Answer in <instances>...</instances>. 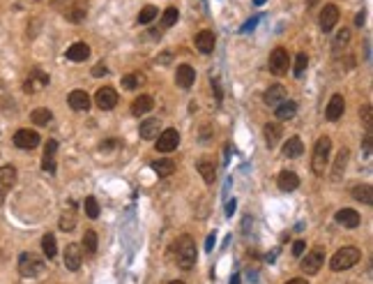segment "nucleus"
I'll list each match as a JSON object with an SVG mask.
<instances>
[{
  "mask_svg": "<svg viewBox=\"0 0 373 284\" xmlns=\"http://www.w3.org/2000/svg\"><path fill=\"white\" fill-rule=\"evenodd\" d=\"M30 120H33L37 127H44V125H48V122L53 120V114H51L48 109H44V107L33 109V114H30Z\"/></svg>",
  "mask_w": 373,
  "mask_h": 284,
  "instance_id": "nucleus-31",
  "label": "nucleus"
},
{
  "mask_svg": "<svg viewBox=\"0 0 373 284\" xmlns=\"http://www.w3.org/2000/svg\"><path fill=\"white\" fill-rule=\"evenodd\" d=\"M263 136H265V143L270 148H277V143L283 139V127H281V122H267L265 127H263Z\"/></svg>",
  "mask_w": 373,
  "mask_h": 284,
  "instance_id": "nucleus-19",
  "label": "nucleus"
},
{
  "mask_svg": "<svg viewBox=\"0 0 373 284\" xmlns=\"http://www.w3.org/2000/svg\"><path fill=\"white\" fill-rule=\"evenodd\" d=\"M362 259V252L355 247V245H346V247H341L336 254L332 257L329 261V268L334 273H341V271H348V268H353L357 261Z\"/></svg>",
  "mask_w": 373,
  "mask_h": 284,
  "instance_id": "nucleus-3",
  "label": "nucleus"
},
{
  "mask_svg": "<svg viewBox=\"0 0 373 284\" xmlns=\"http://www.w3.org/2000/svg\"><path fill=\"white\" fill-rule=\"evenodd\" d=\"M341 19V9L336 5H325L323 7V12H320L318 16V23H320V30L323 33H332L334 26L339 23Z\"/></svg>",
  "mask_w": 373,
  "mask_h": 284,
  "instance_id": "nucleus-9",
  "label": "nucleus"
},
{
  "mask_svg": "<svg viewBox=\"0 0 373 284\" xmlns=\"http://www.w3.org/2000/svg\"><path fill=\"white\" fill-rule=\"evenodd\" d=\"M304 153V143H302L300 136H290L286 143H283V157L288 160H295V157H300Z\"/></svg>",
  "mask_w": 373,
  "mask_h": 284,
  "instance_id": "nucleus-27",
  "label": "nucleus"
},
{
  "mask_svg": "<svg viewBox=\"0 0 373 284\" xmlns=\"http://www.w3.org/2000/svg\"><path fill=\"white\" fill-rule=\"evenodd\" d=\"M48 81H51L48 74H44V72H40V69H33L30 76L23 81V90L33 95V93H37V90H42L44 86H48Z\"/></svg>",
  "mask_w": 373,
  "mask_h": 284,
  "instance_id": "nucleus-12",
  "label": "nucleus"
},
{
  "mask_svg": "<svg viewBox=\"0 0 373 284\" xmlns=\"http://www.w3.org/2000/svg\"><path fill=\"white\" fill-rule=\"evenodd\" d=\"M360 118L364 122V127H367V134H371V125H373V111H371V104H364L360 109Z\"/></svg>",
  "mask_w": 373,
  "mask_h": 284,
  "instance_id": "nucleus-40",
  "label": "nucleus"
},
{
  "mask_svg": "<svg viewBox=\"0 0 373 284\" xmlns=\"http://www.w3.org/2000/svg\"><path fill=\"white\" fill-rule=\"evenodd\" d=\"M168 284H185L182 280H173V282H168Z\"/></svg>",
  "mask_w": 373,
  "mask_h": 284,
  "instance_id": "nucleus-57",
  "label": "nucleus"
},
{
  "mask_svg": "<svg viewBox=\"0 0 373 284\" xmlns=\"http://www.w3.org/2000/svg\"><path fill=\"white\" fill-rule=\"evenodd\" d=\"M152 167V171L157 173L159 178H166V176H173L175 171V162L171 160V157H161V160H157V162L150 164Z\"/></svg>",
  "mask_w": 373,
  "mask_h": 284,
  "instance_id": "nucleus-29",
  "label": "nucleus"
},
{
  "mask_svg": "<svg viewBox=\"0 0 373 284\" xmlns=\"http://www.w3.org/2000/svg\"><path fill=\"white\" fill-rule=\"evenodd\" d=\"M355 23H357V26H362V23H364V12H360V14H357V19H355Z\"/></svg>",
  "mask_w": 373,
  "mask_h": 284,
  "instance_id": "nucleus-54",
  "label": "nucleus"
},
{
  "mask_svg": "<svg viewBox=\"0 0 373 284\" xmlns=\"http://www.w3.org/2000/svg\"><path fill=\"white\" fill-rule=\"evenodd\" d=\"M364 155L371 157V134L364 136Z\"/></svg>",
  "mask_w": 373,
  "mask_h": 284,
  "instance_id": "nucleus-47",
  "label": "nucleus"
},
{
  "mask_svg": "<svg viewBox=\"0 0 373 284\" xmlns=\"http://www.w3.org/2000/svg\"><path fill=\"white\" fill-rule=\"evenodd\" d=\"M212 90H214V95H217V102H221V97H224V95H221L219 81H214V79H212Z\"/></svg>",
  "mask_w": 373,
  "mask_h": 284,
  "instance_id": "nucleus-50",
  "label": "nucleus"
},
{
  "mask_svg": "<svg viewBox=\"0 0 373 284\" xmlns=\"http://www.w3.org/2000/svg\"><path fill=\"white\" fill-rule=\"evenodd\" d=\"M67 102H69V107L74 109V111H88L90 109V95L86 93V90H72L69 93V97H67Z\"/></svg>",
  "mask_w": 373,
  "mask_h": 284,
  "instance_id": "nucleus-22",
  "label": "nucleus"
},
{
  "mask_svg": "<svg viewBox=\"0 0 373 284\" xmlns=\"http://www.w3.org/2000/svg\"><path fill=\"white\" fill-rule=\"evenodd\" d=\"M353 196L360 203H367V206H371V203H373V189H371V185H357V187H353Z\"/></svg>",
  "mask_w": 373,
  "mask_h": 284,
  "instance_id": "nucleus-34",
  "label": "nucleus"
},
{
  "mask_svg": "<svg viewBox=\"0 0 373 284\" xmlns=\"http://www.w3.org/2000/svg\"><path fill=\"white\" fill-rule=\"evenodd\" d=\"M258 16H253L251 21H247V23H244V28H242V30H244V33H249V30H253V26H256V23H258Z\"/></svg>",
  "mask_w": 373,
  "mask_h": 284,
  "instance_id": "nucleus-48",
  "label": "nucleus"
},
{
  "mask_svg": "<svg viewBox=\"0 0 373 284\" xmlns=\"http://www.w3.org/2000/svg\"><path fill=\"white\" fill-rule=\"evenodd\" d=\"M348 160H350V150L348 148H341L339 155L334 157V167H332V180L339 183L343 173H346V167H348Z\"/></svg>",
  "mask_w": 373,
  "mask_h": 284,
  "instance_id": "nucleus-18",
  "label": "nucleus"
},
{
  "mask_svg": "<svg viewBox=\"0 0 373 284\" xmlns=\"http://www.w3.org/2000/svg\"><path fill=\"white\" fill-rule=\"evenodd\" d=\"M175 83L180 88H191L193 83H196V69L191 65H180L178 72H175Z\"/></svg>",
  "mask_w": 373,
  "mask_h": 284,
  "instance_id": "nucleus-21",
  "label": "nucleus"
},
{
  "mask_svg": "<svg viewBox=\"0 0 373 284\" xmlns=\"http://www.w3.org/2000/svg\"><path fill=\"white\" fill-rule=\"evenodd\" d=\"M329 155H332V136H320L316 146H313V157H311V171L316 176H325V169L329 164Z\"/></svg>",
  "mask_w": 373,
  "mask_h": 284,
  "instance_id": "nucleus-1",
  "label": "nucleus"
},
{
  "mask_svg": "<svg viewBox=\"0 0 373 284\" xmlns=\"http://www.w3.org/2000/svg\"><path fill=\"white\" fill-rule=\"evenodd\" d=\"M157 14H159V9H157L154 5H145V7H143V9L139 12V23H143V26H145V23L154 21V16H157Z\"/></svg>",
  "mask_w": 373,
  "mask_h": 284,
  "instance_id": "nucleus-38",
  "label": "nucleus"
},
{
  "mask_svg": "<svg viewBox=\"0 0 373 284\" xmlns=\"http://www.w3.org/2000/svg\"><path fill=\"white\" fill-rule=\"evenodd\" d=\"M139 81H140L139 74H127V76H122V88H125V90H134L136 86H139Z\"/></svg>",
  "mask_w": 373,
  "mask_h": 284,
  "instance_id": "nucleus-42",
  "label": "nucleus"
},
{
  "mask_svg": "<svg viewBox=\"0 0 373 284\" xmlns=\"http://www.w3.org/2000/svg\"><path fill=\"white\" fill-rule=\"evenodd\" d=\"M175 261L185 271L193 268V264H196V243H193L191 236L178 238V243H175Z\"/></svg>",
  "mask_w": 373,
  "mask_h": 284,
  "instance_id": "nucleus-2",
  "label": "nucleus"
},
{
  "mask_svg": "<svg viewBox=\"0 0 373 284\" xmlns=\"http://www.w3.org/2000/svg\"><path fill=\"white\" fill-rule=\"evenodd\" d=\"M235 206H237V203H235V199H233V201H228V206H226V215H233V213H235Z\"/></svg>",
  "mask_w": 373,
  "mask_h": 284,
  "instance_id": "nucleus-51",
  "label": "nucleus"
},
{
  "mask_svg": "<svg viewBox=\"0 0 373 284\" xmlns=\"http://www.w3.org/2000/svg\"><path fill=\"white\" fill-rule=\"evenodd\" d=\"M253 5H256V7H263V5H265V0H253Z\"/></svg>",
  "mask_w": 373,
  "mask_h": 284,
  "instance_id": "nucleus-56",
  "label": "nucleus"
},
{
  "mask_svg": "<svg viewBox=\"0 0 373 284\" xmlns=\"http://www.w3.org/2000/svg\"><path fill=\"white\" fill-rule=\"evenodd\" d=\"M58 227H60V231H74V227H76V213H74V203H69V210H65L60 217V222H58Z\"/></svg>",
  "mask_w": 373,
  "mask_h": 284,
  "instance_id": "nucleus-32",
  "label": "nucleus"
},
{
  "mask_svg": "<svg viewBox=\"0 0 373 284\" xmlns=\"http://www.w3.org/2000/svg\"><path fill=\"white\" fill-rule=\"evenodd\" d=\"M86 14H88V0H74L72 5L65 9V16L72 23H81L86 19Z\"/></svg>",
  "mask_w": 373,
  "mask_h": 284,
  "instance_id": "nucleus-20",
  "label": "nucleus"
},
{
  "mask_svg": "<svg viewBox=\"0 0 373 284\" xmlns=\"http://www.w3.org/2000/svg\"><path fill=\"white\" fill-rule=\"evenodd\" d=\"M44 268H47L44 261L37 254H33V252H23L19 257V273L23 278H37V275L44 273Z\"/></svg>",
  "mask_w": 373,
  "mask_h": 284,
  "instance_id": "nucleus-4",
  "label": "nucleus"
},
{
  "mask_svg": "<svg viewBox=\"0 0 373 284\" xmlns=\"http://www.w3.org/2000/svg\"><path fill=\"white\" fill-rule=\"evenodd\" d=\"M42 171H47V173H55V157H51V155L42 157Z\"/></svg>",
  "mask_w": 373,
  "mask_h": 284,
  "instance_id": "nucleus-43",
  "label": "nucleus"
},
{
  "mask_svg": "<svg viewBox=\"0 0 373 284\" xmlns=\"http://www.w3.org/2000/svg\"><path fill=\"white\" fill-rule=\"evenodd\" d=\"M161 132V120L159 118H147V120L140 122L139 127V134L140 139H145V141H152V139H157Z\"/></svg>",
  "mask_w": 373,
  "mask_h": 284,
  "instance_id": "nucleus-16",
  "label": "nucleus"
},
{
  "mask_svg": "<svg viewBox=\"0 0 373 284\" xmlns=\"http://www.w3.org/2000/svg\"><path fill=\"white\" fill-rule=\"evenodd\" d=\"M51 2H53V5L58 7V9H67V7L72 5L74 0H51Z\"/></svg>",
  "mask_w": 373,
  "mask_h": 284,
  "instance_id": "nucleus-46",
  "label": "nucleus"
},
{
  "mask_svg": "<svg viewBox=\"0 0 373 284\" xmlns=\"http://www.w3.org/2000/svg\"><path fill=\"white\" fill-rule=\"evenodd\" d=\"M231 284H240V275H233V278H231Z\"/></svg>",
  "mask_w": 373,
  "mask_h": 284,
  "instance_id": "nucleus-55",
  "label": "nucleus"
},
{
  "mask_svg": "<svg viewBox=\"0 0 373 284\" xmlns=\"http://www.w3.org/2000/svg\"><path fill=\"white\" fill-rule=\"evenodd\" d=\"M106 74H108V67L104 65V62H99V65H94L93 67V76H97V79H99V76H106Z\"/></svg>",
  "mask_w": 373,
  "mask_h": 284,
  "instance_id": "nucleus-44",
  "label": "nucleus"
},
{
  "mask_svg": "<svg viewBox=\"0 0 373 284\" xmlns=\"http://www.w3.org/2000/svg\"><path fill=\"white\" fill-rule=\"evenodd\" d=\"M304 250H307V243H304V240H297V243L293 245V254H295V257H302V254H304Z\"/></svg>",
  "mask_w": 373,
  "mask_h": 284,
  "instance_id": "nucleus-45",
  "label": "nucleus"
},
{
  "mask_svg": "<svg viewBox=\"0 0 373 284\" xmlns=\"http://www.w3.org/2000/svg\"><path fill=\"white\" fill-rule=\"evenodd\" d=\"M152 109H154V100L150 95H140V97H136V100L132 102V115H136V118L150 114Z\"/></svg>",
  "mask_w": 373,
  "mask_h": 284,
  "instance_id": "nucleus-24",
  "label": "nucleus"
},
{
  "mask_svg": "<svg viewBox=\"0 0 373 284\" xmlns=\"http://www.w3.org/2000/svg\"><path fill=\"white\" fill-rule=\"evenodd\" d=\"M118 146V139H108V141L101 143V150H108V148H115Z\"/></svg>",
  "mask_w": 373,
  "mask_h": 284,
  "instance_id": "nucleus-49",
  "label": "nucleus"
},
{
  "mask_svg": "<svg viewBox=\"0 0 373 284\" xmlns=\"http://www.w3.org/2000/svg\"><path fill=\"white\" fill-rule=\"evenodd\" d=\"M277 185H279L281 192H293V189L300 187V176L295 171H281L279 178H277Z\"/></svg>",
  "mask_w": 373,
  "mask_h": 284,
  "instance_id": "nucleus-23",
  "label": "nucleus"
},
{
  "mask_svg": "<svg viewBox=\"0 0 373 284\" xmlns=\"http://www.w3.org/2000/svg\"><path fill=\"white\" fill-rule=\"evenodd\" d=\"M323 264H325V250L323 247H313V250L307 252V257L302 259V271L307 275H316L323 268Z\"/></svg>",
  "mask_w": 373,
  "mask_h": 284,
  "instance_id": "nucleus-7",
  "label": "nucleus"
},
{
  "mask_svg": "<svg viewBox=\"0 0 373 284\" xmlns=\"http://www.w3.org/2000/svg\"><path fill=\"white\" fill-rule=\"evenodd\" d=\"M286 284H309V282L304 278H295V280H288Z\"/></svg>",
  "mask_w": 373,
  "mask_h": 284,
  "instance_id": "nucleus-53",
  "label": "nucleus"
},
{
  "mask_svg": "<svg viewBox=\"0 0 373 284\" xmlns=\"http://www.w3.org/2000/svg\"><path fill=\"white\" fill-rule=\"evenodd\" d=\"M198 173L203 176V180H205L207 185H212L214 178H217V169H214V164L207 162V160H200L198 162Z\"/></svg>",
  "mask_w": 373,
  "mask_h": 284,
  "instance_id": "nucleus-35",
  "label": "nucleus"
},
{
  "mask_svg": "<svg viewBox=\"0 0 373 284\" xmlns=\"http://www.w3.org/2000/svg\"><path fill=\"white\" fill-rule=\"evenodd\" d=\"M343 111H346V100H343V95H332V100H329V104H327V120L329 122H336L343 115Z\"/></svg>",
  "mask_w": 373,
  "mask_h": 284,
  "instance_id": "nucleus-15",
  "label": "nucleus"
},
{
  "mask_svg": "<svg viewBox=\"0 0 373 284\" xmlns=\"http://www.w3.org/2000/svg\"><path fill=\"white\" fill-rule=\"evenodd\" d=\"M212 247H214V236H207V240H205V250H207V252H212Z\"/></svg>",
  "mask_w": 373,
  "mask_h": 284,
  "instance_id": "nucleus-52",
  "label": "nucleus"
},
{
  "mask_svg": "<svg viewBox=\"0 0 373 284\" xmlns=\"http://www.w3.org/2000/svg\"><path fill=\"white\" fill-rule=\"evenodd\" d=\"M88 56H90V47L86 42H74L72 47L67 49V60L72 62H83Z\"/></svg>",
  "mask_w": 373,
  "mask_h": 284,
  "instance_id": "nucleus-26",
  "label": "nucleus"
},
{
  "mask_svg": "<svg viewBox=\"0 0 373 284\" xmlns=\"http://www.w3.org/2000/svg\"><path fill=\"white\" fill-rule=\"evenodd\" d=\"M94 102H97V107H99V109H104V111H111V109L118 104V93H115L113 88L104 86V88L97 90V95H94Z\"/></svg>",
  "mask_w": 373,
  "mask_h": 284,
  "instance_id": "nucleus-13",
  "label": "nucleus"
},
{
  "mask_svg": "<svg viewBox=\"0 0 373 284\" xmlns=\"http://www.w3.org/2000/svg\"><path fill=\"white\" fill-rule=\"evenodd\" d=\"M14 146L21 150H33L40 146V134L35 129H19L14 134Z\"/></svg>",
  "mask_w": 373,
  "mask_h": 284,
  "instance_id": "nucleus-10",
  "label": "nucleus"
},
{
  "mask_svg": "<svg viewBox=\"0 0 373 284\" xmlns=\"http://www.w3.org/2000/svg\"><path fill=\"white\" fill-rule=\"evenodd\" d=\"M193 44L200 54H212L214 47H217V37H214L212 30H200L196 37H193Z\"/></svg>",
  "mask_w": 373,
  "mask_h": 284,
  "instance_id": "nucleus-14",
  "label": "nucleus"
},
{
  "mask_svg": "<svg viewBox=\"0 0 373 284\" xmlns=\"http://www.w3.org/2000/svg\"><path fill=\"white\" fill-rule=\"evenodd\" d=\"M336 222L346 229H355V227H360V213L353 208H341L336 213Z\"/></svg>",
  "mask_w": 373,
  "mask_h": 284,
  "instance_id": "nucleus-25",
  "label": "nucleus"
},
{
  "mask_svg": "<svg viewBox=\"0 0 373 284\" xmlns=\"http://www.w3.org/2000/svg\"><path fill=\"white\" fill-rule=\"evenodd\" d=\"M83 210H86V215L90 217V220H97L99 217V201L94 199V196H86V201H83Z\"/></svg>",
  "mask_w": 373,
  "mask_h": 284,
  "instance_id": "nucleus-37",
  "label": "nucleus"
},
{
  "mask_svg": "<svg viewBox=\"0 0 373 284\" xmlns=\"http://www.w3.org/2000/svg\"><path fill=\"white\" fill-rule=\"evenodd\" d=\"M307 65H309L307 54H297V58H295V67H293V72H295V76H297V79H300V76L304 74Z\"/></svg>",
  "mask_w": 373,
  "mask_h": 284,
  "instance_id": "nucleus-41",
  "label": "nucleus"
},
{
  "mask_svg": "<svg viewBox=\"0 0 373 284\" xmlns=\"http://www.w3.org/2000/svg\"><path fill=\"white\" fill-rule=\"evenodd\" d=\"M263 100H265L267 107H279L283 100H288V93H286V88H283L281 83H274V86H270V88L265 90Z\"/></svg>",
  "mask_w": 373,
  "mask_h": 284,
  "instance_id": "nucleus-17",
  "label": "nucleus"
},
{
  "mask_svg": "<svg viewBox=\"0 0 373 284\" xmlns=\"http://www.w3.org/2000/svg\"><path fill=\"white\" fill-rule=\"evenodd\" d=\"M295 114H297V104L290 100H283L279 107H274L277 120H290V118H295Z\"/></svg>",
  "mask_w": 373,
  "mask_h": 284,
  "instance_id": "nucleus-28",
  "label": "nucleus"
},
{
  "mask_svg": "<svg viewBox=\"0 0 373 284\" xmlns=\"http://www.w3.org/2000/svg\"><path fill=\"white\" fill-rule=\"evenodd\" d=\"M42 252H44V257H47V259H55V254H58V245H55V236H53V233L42 236Z\"/></svg>",
  "mask_w": 373,
  "mask_h": 284,
  "instance_id": "nucleus-33",
  "label": "nucleus"
},
{
  "mask_svg": "<svg viewBox=\"0 0 373 284\" xmlns=\"http://www.w3.org/2000/svg\"><path fill=\"white\" fill-rule=\"evenodd\" d=\"M16 169H14L12 164H5V167H0V206L5 203V196L12 192V187L16 185Z\"/></svg>",
  "mask_w": 373,
  "mask_h": 284,
  "instance_id": "nucleus-8",
  "label": "nucleus"
},
{
  "mask_svg": "<svg viewBox=\"0 0 373 284\" xmlns=\"http://www.w3.org/2000/svg\"><path fill=\"white\" fill-rule=\"evenodd\" d=\"M267 67H270V72H272L274 76H283L288 74V67H290V56H288V51L283 47H277L270 54V60H267Z\"/></svg>",
  "mask_w": 373,
  "mask_h": 284,
  "instance_id": "nucleus-5",
  "label": "nucleus"
},
{
  "mask_svg": "<svg viewBox=\"0 0 373 284\" xmlns=\"http://www.w3.org/2000/svg\"><path fill=\"white\" fill-rule=\"evenodd\" d=\"M178 16H180L178 7H166V12H164V16H161V26L171 28L173 23H178Z\"/></svg>",
  "mask_w": 373,
  "mask_h": 284,
  "instance_id": "nucleus-39",
  "label": "nucleus"
},
{
  "mask_svg": "<svg viewBox=\"0 0 373 284\" xmlns=\"http://www.w3.org/2000/svg\"><path fill=\"white\" fill-rule=\"evenodd\" d=\"M81 261H83V250H81V245L69 243L65 247V268L76 273L81 268Z\"/></svg>",
  "mask_w": 373,
  "mask_h": 284,
  "instance_id": "nucleus-11",
  "label": "nucleus"
},
{
  "mask_svg": "<svg viewBox=\"0 0 373 284\" xmlns=\"http://www.w3.org/2000/svg\"><path fill=\"white\" fill-rule=\"evenodd\" d=\"M81 247H83V250H86L90 257H94V254H97V247H99V238H97V233H94L93 229H86Z\"/></svg>",
  "mask_w": 373,
  "mask_h": 284,
  "instance_id": "nucleus-30",
  "label": "nucleus"
},
{
  "mask_svg": "<svg viewBox=\"0 0 373 284\" xmlns=\"http://www.w3.org/2000/svg\"><path fill=\"white\" fill-rule=\"evenodd\" d=\"M348 42H350V30L348 28H343L336 37H334V42H332V47H334V56H339L343 49L348 47Z\"/></svg>",
  "mask_w": 373,
  "mask_h": 284,
  "instance_id": "nucleus-36",
  "label": "nucleus"
},
{
  "mask_svg": "<svg viewBox=\"0 0 373 284\" xmlns=\"http://www.w3.org/2000/svg\"><path fill=\"white\" fill-rule=\"evenodd\" d=\"M178 146H180V132H178V129H173V127L159 132L157 141H154V148H157V153H173Z\"/></svg>",
  "mask_w": 373,
  "mask_h": 284,
  "instance_id": "nucleus-6",
  "label": "nucleus"
}]
</instances>
